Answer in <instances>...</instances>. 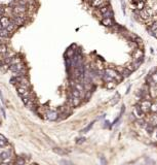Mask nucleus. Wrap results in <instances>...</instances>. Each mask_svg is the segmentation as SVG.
Segmentation results:
<instances>
[{"label":"nucleus","instance_id":"nucleus-1","mask_svg":"<svg viewBox=\"0 0 157 165\" xmlns=\"http://www.w3.org/2000/svg\"><path fill=\"white\" fill-rule=\"evenodd\" d=\"M68 103L71 107H77L78 105L81 103V98H77V97H74L72 96L71 94L69 93L68 95Z\"/></svg>","mask_w":157,"mask_h":165},{"label":"nucleus","instance_id":"nucleus-2","mask_svg":"<svg viewBox=\"0 0 157 165\" xmlns=\"http://www.w3.org/2000/svg\"><path fill=\"white\" fill-rule=\"evenodd\" d=\"M109 4L108 0H91L90 1V5L95 8H100L103 6H106Z\"/></svg>","mask_w":157,"mask_h":165},{"label":"nucleus","instance_id":"nucleus-3","mask_svg":"<svg viewBox=\"0 0 157 165\" xmlns=\"http://www.w3.org/2000/svg\"><path fill=\"white\" fill-rule=\"evenodd\" d=\"M140 108L143 111L144 114H147L148 111H150V107H151V102L149 100H143V101L140 103Z\"/></svg>","mask_w":157,"mask_h":165},{"label":"nucleus","instance_id":"nucleus-4","mask_svg":"<svg viewBox=\"0 0 157 165\" xmlns=\"http://www.w3.org/2000/svg\"><path fill=\"white\" fill-rule=\"evenodd\" d=\"M16 91H17V94L21 96V98H25V97H28L31 95V92L30 90L28 89H25V88H22V87H17L16 88Z\"/></svg>","mask_w":157,"mask_h":165},{"label":"nucleus","instance_id":"nucleus-5","mask_svg":"<svg viewBox=\"0 0 157 165\" xmlns=\"http://www.w3.org/2000/svg\"><path fill=\"white\" fill-rule=\"evenodd\" d=\"M25 67L24 63H17V64H13V65H9V70L10 71H13L14 74H16L17 72L20 71V70H22L23 68Z\"/></svg>","mask_w":157,"mask_h":165},{"label":"nucleus","instance_id":"nucleus-6","mask_svg":"<svg viewBox=\"0 0 157 165\" xmlns=\"http://www.w3.org/2000/svg\"><path fill=\"white\" fill-rule=\"evenodd\" d=\"M45 116H46V119L49 121H56L59 119V114L54 110H47L45 113Z\"/></svg>","mask_w":157,"mask_h":165},{"label":"nucleus","instance_id":"nucleus-7","mask_svg":"<svg viewBox=\"0 0 157 165\" xmlns=\"http://www.w3.org/2000/svg\"><path fill=\"white\" fill-rule=\"evenodd\" d=\"M132 114H133V116H135L138 120L143 119L144 116H145V114L141 110V108H140L139 105H136V106H135V108H133V110H132Z\"/></svg>","mask_w":157,"mask_h":165},{"label":"nucleus","instance_id":"nucleus-8","mask_svg":"<svg viewBox=\"0 0 157 165\" xmlns=\"http://www.w3.org/2000/svg\"><path fill=\"white\" fill-rule=\"evenodd\" d=\"M144 58V53L142 50L140 49H136L135 50V53H133V60L132 61H136V60H140V59H143Z\"/></svg>","mask_w":157,"mask_h":165},{"label":"nucleus","instance_id":"nucleus-9","mask_svg":"<svg viewBox=\"0 0 157 165\" xmlns=\"http://www.w3.org/2000/svg\"><path fill=\"white\" fill-rule=\"evenodd\" d=\"M0 160H1V162L8 163V162L10 161L9 153H8V152H2L1 154H0Z\"/></svg>","mask_w":157,"mask_h":165},{"label":"nucleus","instance_id":"nucleus-10","mask_svg":"<svg viewBox=\"0 0 157 165\" xmlns=\"http://www.w3.org/2000/svg\"><path fill=\"white\" fill-rule=\"evenodd\" d=\"M101 23H102L104 26H106V27H112V26H114L113 20L112 19H109V18H105V19H103Z\"/></svg>","mask_w":157,"mask_h":165},{"label":"nucleus","instance_id":"nucleus-11","mask_svg":"<svg viewBox=\"0 0 157 165\" xmlns=\"http://www.w3.org/2000/svg\"><path fill=\"white\" fill-rule=\"evenodd\" d=\"M9 22H10V19H9L8 17L3 16V17L0 18V24L2 25V27H3V28H6V27H7V25L9 24Z\"/></svg>","mask_w":157,"mask_h":165},{"label":"nucleus","instance_id":"nucleus-12","mask_svg":"<svg viewBox=\"0 0 157 165\" xmlns=\"http://www.w3.org/2000/svg\"><path fill=\"white\" fill-rule=\"evenodd\" d=\"M70 94L74 97H77V98H81L82 97V93L79 92L78 90H76L75 88H71V91H70Z\"/></svg>","mask_w":157,"mask_h":165},{"label":"nucleus","instance_id":"nucleus-13","mask_svg":"<svg viewBox=\"0 0 157 165\" xmlns=\"http://www.w3.org/2000/svg\"><path fill=\"white\" fill-rule=\"evenodd\" d=\"M52 151H54V153H56V154L60 155V156H66L68 154L65 150H63L61 148H54V149H52Z\"/></svg>","mask_w":157,"mask_h":165},{"label":"nucleus","instance_id":"nucleus-14","mask_svg":"<svg viewBox=\"0 0 157 165\" xmlns=\"http://www.w3.org/2000/svg\"><path fill=\"white\" fill-rule=\"evenodd\" d=\"M10 32H8L6 29L3 28L2 30H0V37H2V38H8L10 36Z\"/></svg>","mask_w":157,"mask_h":165},{"label":"nucleus","instance_id":"nucleus-15","mask_svg":"<svg viewBox=\"0 0 157 165\" xmlns=\"http://www.w3.org/2000/svg\"><path fill=\"white\" fill-rule=\"evenodd\" d=\"M146 2H144L142 1V0H138V2L136 3V6H137V9L140 11V10H142L145 8V6H146V4H145Z\"/></svg>","mask_w":157,"mask_h":165},{"label":"nucleus","instance_id":"nucleus-16","mask_svg":"<svg viewBox=\"0 0 157 165\" xmlns=\"http://www.w3.org/2000/svg\"><path fill=\"white\" fill-rule=\"evenodd\" d=\"M116 84H117L116 82H105V87H106L107 89L111 90V89H114V88L116 87Z\"/></svg>","mask_w":157,"mask_h":165},{"label":"nucleus","instance_id":"nucleus-17","mask_svg":"<svg viewBox=\"0 0 157 165\" xmlns=\"http://www.w3.org/2000/svg\"><path fill=\"white\" fill-rule=\"evenodd\" d=\"M25 164H26V160L23 157H17L16 158L14 165H25Z\"/></svg>","mask_w":157,"mask_h":165},{"label":"nucleus","instance_id":"nucleus-18","mask_svg":"<svg viewBox=\"0 0 157 165\" xmlns=\"http://www.w3.org/2000/svg\"><path fill=\"white\" fill-rule=\"evenodd\" d=\"M119 99H120V95H119L118 93H116L115 96L112 98V100H111V102H110V103H111V105H115L116 103L119 101Z\"/></svg>","mask_w":157,"mask_h":165},{"label":"nucleus","instance_id":"nucleus-19","mask_svg":"<svg viewBox=\"0 0 157 165\" xmlns=\"http://www.w3.org/2000/svg\"><path fill=\"white\" fill-rule=\"evenodd\" d=\"M102 17H103V19H105V18H109V19H112V18H113V11L111 10V8H110V9L107 11V13H105Z\"/></svg>","mask_w":157,"mask_h":165},{"label":"nucleus","instance_id":"nucleus-20","mask_svg":"<svg viewBox=\"0 0 157 165\" xmlns=\"http://www.w3.org/2000/svg\"><path fill=\"white\" fill-rule=\"evenodd\" d=\"M8 144V143H7V140L6 139H5L4 137H0V148H4V146H6Z\"/></svg>","mask_w":157,"mask_h":165},{"label":"nucleus","instance_id":"nucleus-21","mask_svg":"<svg viewBox=\"0 0 157 165\" xmlns=\"http://www.w3.org/2000/svg\"><path fill=\"white\" fill-rule=\"evenodd\" d=\"M0 68H1V70H2L3 72H6L7 70H9V64L2 62V64H1V66H0Z\"/></svg>","mask_w":157,"mask_h":165},{"label":"nucleus","instance_id":"nucleus-22","mask_svg":"<svg viewBox=\"0 0 157 165\" xmlns=\"http://www.w3.org/2000/svg\"><path fill=\"white\" fill-rule=\"evenodd\" d=\"M99 9V13H100L102 16L105 14V13H107V11L110 9V7L108 6V5H106V6H103V7H100V8H98Z\"/></svg>","mask_w":157,"mask_h":165},{"label":"nucleus","instance_id":"nucleus-23","mask_svg":"<svg viewBox=\"0 0 157 165\" xmlns=\"http://www.w3.org/2000/svg\"><path fill=\"white\" fill-rule=\"evenodd\" d=\"M150 111H152V113H154V114H157V102H153V103H151Z\"/></svg>","mask_w":157,"mask_h":165},{"label":"nucleus","instance_id":"nucleus-24","mask_svg":"<svg viewBox=\"0 0 157 165\" xmlns=\"http://www.w3.org/2000/svg\"><path fill=\"white\" fill-rule=\"evenodd\" d=\"M94 124H95V122H91V123L89 124V125H88V126H86V127H85V128H84L81 132H82V133H87V132H88V131L90 130V129L92 128V126H94Z\"/></svg>","mask_w":157,"mask_h":165},{"label":"nucleus","instance_id":"nucleus-25","mask_svg":"<svg viewBox=\"0 0 157 165\" xmlns=\"http://www.w3.org/2000/svg\"><path fill=\"white\" fill-rule=\"evenodd\" d=\"M5 11H6V8H5L3 5H0V17L5 16Z\"/></svg>","mask_w":157,"mask_h":165},{"label":"nucleus","instance_id":"nucleus-26","mask_svg":"<svg viewBox=\"0 0 157 165\" xmlns=\"http://www.w3.org/2000/svg\"><path fill=\"white\" fill-rule=\"evenodd\" d=\"M9 82L11 85H17V80H16V76H13V78L10 79Z\"/></svg>","mask_w":157,"mask_h":165},{"label":"nucleus","instance_id":"nucleus-27","mask_svg":"<svg viewBox=\"0 0 157 165\" xmlns=\"http://www.w3.org/2000/svg\"><path fill=\"white\" fill-rule=\"evenodd\" d=\"M152 81L155 82V84H157V70H156V72L154 74H152Z\"/></svg>","mask_w":157,"mask_h":165},{"label":"nucleus","instance_id":"nucleus-28","mask_svg":"<svg viewBox=\"0 0 157 165\" xmlns=\"http://www.w3.org/2000/svg\"><path fill=\"white\" fill-rule=\"evenodd\" d=\"M84 141H85V138H84V137H80V138H78V139H77L76 143H77L78 144H83Z\"/></svg>","mask_w":157,"mask_h":165},{"label":"nucleus","instance_id":"nucleus-29","mask_svg":"<svg viewBox=\"0 0 157 165\" xmlns=\"http://www.w3.org/2000/svg\"><path fill=\"white\" fill-rule=\"evenodd\" d=\"M100 160H101V164L102 165H106L107 164V161H106V159H105V157H100Z\"/></svg>","mask_w":157,"mask_h":165},{"label":"nucleus","instance_id":"nucleus-30","mask_svg":"<svg viewBox=\"0 0 157 165\" xmlns=\"http://www.w3.org/2000/svg\"><path fill=\"white\" fill-rule=\"evenodd\" d=\"M0 99H1L2 103H4V98H3V95H2V92H1V90H0Z\"/></svg>","mask_w":157,"mask_h":165},{"label":"nucleus","instance_id":"nucleus-31","mask_svg":"<svg viewBox=\"0 0 157 165\" xmlns=\"http://www.w3.org/2000/svg\"><path fill=\"white\" fill-rule=\"evenodd\" d=\"M0 165H10L9 163H5V162H1L0 163Z\"/></svg>","mask_w":157,"mask_h":165},{"label":"nucleus","instance_id":"nucleus-32","mask_svg":"<svg viewBox=\"0 0 157 165\" xmlns=\"http://www.w3.org/2000/svg\"><path fill=\"white\" fill-rule=\"evenodd\" d=\"M1 110H2V114H3V117L5 118V111H4V109H3V107H1Z\"/></svg>","mask_w":157,"mask_h":165},{"label":"nucleus","instance_id":"nucleus-33","mask_svg":"<svg viewBox=\"0 0 157 165\" xmlns=\"http://www.w3.org/2000/svg\"><path fill=\"white\" fill-rule=\"evenodd\" d=\"M2 29H3V27H2V25H1V24H0V30H2Z\"/></svg>","mask_w":157,"mask_h":165}]
</instances>
